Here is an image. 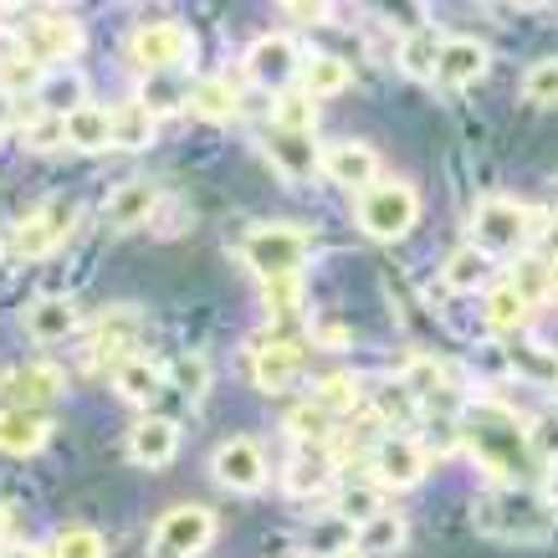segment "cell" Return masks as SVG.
<instances>
[{
  "instance_id": "1",
  "label": "cell",
  "mask_w": 558,
  "mask_h": 558,
  "mask_svg": "<svg viewBox=\"0 0 558 558\" xmlns=\"http://www.w3.org/2000/svg\"><path fill=\"white\" fill-rule=\"evenodd\" d=\"M461 440L482 466H487L502 487H533L548 466L533 457V440H527V421H518L502 400H466L457 415Z\"/></svg>"
},
{
  "instance_id": "2",
  "label": "cell",
  "mask_w": 558,
  "mask_h": 558,
  "mask_svg": "<svg viewBox=\"0 0 558 558\" xmlns=\"http://www.w3.org/2000/svg\"><path fill=\"white\" fill-rule=\"evenodd\" d=\"M472 523L497 543H543L558 527V502H548L538 487H492L476 497Z\"/></svg>"
},
{
  "instance_id": "3",
  "label": "cell",
  "mask_w": 558,
  "mask_h": 558,
  "mask_svg": "<svg viewBox=\"0 0 558 558\" xmlns=\"http://www.w3.org/2000/svg\"><path fill=\"white\" fill-rule=\"evenodd\" d=\"M533 231H538V216H533L523 201H508V195H487V201L466 216V241H472V252H482L487 262L518 256L527 241H533Z\"/></svg>"
},
{
  "instance_id": "4",
  "label": "cell",
  "mask_w": 558,
  "mask_h": 558,
  "mask_svg": "<svg viewBox=\"0 0 558 558\" xmlns=\"http://www.w3.org/2000/svg\"><path fill=\"white\" fill-rule=\"evenodd\" d=\"M241 256L262 282H282V277H303L313 241L298 226H252L246 241H241Z\"/></svg>"
},
{
  "instance_id": "5",
  "label": "cell",
  "mask_w": 558,
  "mask_h": 558,
  "mask_svg": "<svg viewBox=\"0 0 558 558\" xmlns=\"http://www.w3.org/2000/svg\"><path fill=\"white\" fill-rule=\"evenodd\" d=\"M77 226V201L68 195H51L32 210V216H21L11 231H5V256H16V262H36V256H51L68 231Z\"/></svg>"
},
{
  "instance_id": "6",
  "label": "cell",
  "mask_w": 558,
  "mask_h": 558,
  "mask_svg": "<svg viewBox=\"0 0 558 558\" xmlns=\"http://www.w3.org/2000/svg\"><path fill=\"white\" fill-rule=\"evenodd\" d=\"M129 62L144 77H170V72L195 62V32L185 21H144L129 41Z\"/></svg>"
},
{
  "instance_id": "7",
  "label": "cell",
  "mask_w": 558,
  "mask_h": 558,
  "mask_svg": "<svg viewBox=\"0 0 558 558\" xmlns=\"http://www.w3.org/2000/svg\"><path fill=\"white\" fill-rule=\"evenodd\" d=\"M359 226L369 231L374 241H400L421 220V195L410 180H379L374 190L359 195Z\"/></svg>"
},
{
  "instance_id": "8",
  "label": "cell",
  "mask_w": 558,
  "mask_h": 558,
  "mask_svg": "<svg viewBox=\"0 0 558 558\" xmlns=\"http://www.w3.org/2000/svg\"><path fill=\"white\" fill-rule=\"evenodd\" d=\"M216 543V512L201 502H180L154 523V554L159 558H201Z\"/></svg>"
},
{
  "instance_id": "9",
  "label": "cell",
  "mask_w": 558,
  "mask_h": 558,
  "mask_svg": "<svg viewBox=\"0 0 558 558\" xmlns=\"http://www.w3.org/2000/svg\"><path fill=\"white\" fill-rule=\"evenodd\" d=\"M21 47L32 57L36 68H62L83 51V26L62 11H36L26 26H21Z\"/></svg>"
},
{
  "instance_id": "10",
  "label": "cell",
  "mask_w": 558,
  "mask_h": 558,
  "mask_svg": "<svg viewBox=\"0 0 558 558\" xmlns=\"http://www.w3.org/2000/svg\"><path fill=\"white\" fill-rule=\"evenodd\" d=\"M303 62L307 57L298 51V41L288 32H271V36H256L252 51H246V77L256 87H267V93H282L288 83L303 77Z\"/></svg>"
},
{
  "instance_id": "11",
  "label": "cell",
  "mask_w": 558,
  "mask_h": 558,
  "mask_svg": "<svg viewBox=\"0 0 558 558\" xmlns=\"http://www.w3.org/2000/svg\"><path fill=\"white\" fill-rule=\"evenodd\" d=\"M138 328H144V313H138V307L102 313V318L93 323V333H87V364H93V369H119L123 359H134Z\"/></svg>"
},
{
  "instance_id": "12",
  "label": "cell",
  "mask_w": 558,
  "mask_h": 558,
  "mask_svg": "<svg viewBox=\"0 0 558 558\" xmlns=\"http://www.w3.org/2000/svg\"><path fill=\"white\" fill-rule=\"evenodd\" d=\"M57 400H62V369H51V364H21V369L0 374V410L47 415V405Z\"/></svg>"
},
{
  "instance_id": "13",
  "label": "cell",
  "mask_w": 558,
  "mask_h": 558,
  "mask_svg": "<svg viewBox=\"0 0 558 558\" xmlns=\"http://www.w3.org/2000/svg\"><path fill=\"white\" fill-rule=\"evenodd\" d=\"M210 476H216L226 492H262L267 487V457L252 436H231L216 446L210 457Z\"/></svg>"
},
{
  "instance_id": "14",
  "label": "cell",
  "mask_w": 558,
  "mask_h": 558,
  "mask_svg": "<svg viewBox=\"0 0 558 558\" xmlns=\"http://www.w3.org/2000/svg\"><path fill=\"white\" fill-rule=\"evenodd\" d=\"M262 154H267L277 174H288V180H313L323 174V149L313 134H298V129H262Z\"/></svg>"
},
{
  "instance_id": "15",
  "label": "cell",
  "mask_w": 558,
  "mask_h": 558,
  "mask_svg": "<svg viewBox=\"0 0 558 558\" xmlns=\"http://www.w3.org/2000/svg\"><path fill=\"white\" fill-rule=\"evenodd\" d=\"M323 180H328V185H339V190L364 195V190L379 185V154H374L369 144H359V138L328 144V149H323Z\"/></svg>"
},
{
  "instance_id": "16",
  "label": "cell",
  "mask_w": 558,
  "mask_h": 558,
  "mask_svg": "<svg viewBox=\"0 0 558 558\" xmlns=\"http://www.w3.org/2000/svg\"><path fill=\"white\" fill-rule=\"evenodd\" d=\"M123 451H129L134 466L159 472V466H170V461L180 457V425H174L170 415H138V421L129 425V436H123Z\"/></svg>"
},
{
  "instance_id": "17",
  "label": "cell",
  "mask_w": 558,
  "mask_h": 558,
  "mask_svg": "<svg viewBox=\"0 0 558 558\" xmlns=\"http://www.w3.org/2000/svg\"><path fill=\"white\" fill-rule=\"evenodd\" d=\"M430 466L421 440L410 436H385L374 446V476H379V487H415Z\"/></svg>"
},
{
  "instance_id": "18",
  "label": "cell",
  "mask_w": 558,
  "mask_h": 558,
  "mask_svg": "<svg viewBox=\"0 0 558 558\" xmlns=\"http://www.w3.org/2000/svg\"><path fill=\"white\" fill-rule=\"evenodd\" d=\"M159 205H165V195H159V185H154V180H123V185L108 195L102 216H108V226H113V231H138V226H154Z\"/></svg>"
},
{
  "instance_id": "19",
  "label": "cell",
  "mask_w": 558,
  "mask_h": 558,
  "mask_svg": "<svg viewBox=\"0 0 558 558\" xmlns=\"http://www.w3.org/2000/svg\"><path fill=\"white\" fill-rule=\"evenodd\" d=\"M487 47L472 41V36H451V41H440V62H436V87L446 93H461V87L482 83V72H487Z\"/></svg>"
},
{
  "instance_id": "20",
  "label": "cell",
  "mask_w": 558,
  "mask_h": 558,
  "mask_svg": "<svg viewBox=\"0 0 558 558\" xmlns=\"http://www.w3.org/2000/svg\"><path fill=\"white\" fill-rule=\"evenodd\" d=\"M298 374H303V349L288 339H262L252 354V379L256 389H267V395H282V389L298 385Z\"/></svg>"
},
{
  "instance_id": "21",
  "label": "cell",
  "mask_w": 558,
  "mask_h": 558,
  "mask_svg": "<svg viewBox=\"0 0 558 558\" xmlns=\"http://www.w3.org/2000/svg\"><path fill=\"white\" fill-rule=\"evenodd\" d=\"M21 328H26L36 343H62L83 328V313H77L72 298H36V303L21 313Z\"/></svg>"
},
{
  "instance_id": "22",
  "label": "cell",
  "mask_w": 558,
  "mask_h": 558,
  "mask_svg": "<svg viewBox=\"0 0 558 558\" xmlns=\"http://www.w3.org/2000/svg\"><path fill=\"white\" fill-rule=\"evenodd\" d=\"M502 354H508V364H512L518 379L543 385V389H558V349H548V343H538V339H523V333H512V339H502Z\"/></svg>"
},
{
  "instance_id": "23",
  "label": "cell",
  "mask_w": 558,
  "mask_h": 558,
  "mask_svg": "<svg viewBox=\"0 0 558 558\" xmlns=\"http://www.w3.org/2000/svg\"><path fill=\"white\" fill-rule=\"evenodd\" d=\"M333 476H339V466L328 457V446H298V457L288 461L282 487H288L292 497H318V492L333 487Z\"/></svg>"
},
{
  "instance_id": "24",
  "label": "cell",
  "mask_w": 558,
  "mask_h": 558,
  "mask_svg": "<svg viewBox=\"0 0 558 558\" xmlns=\"http://www.w3.org/2000/svg\"><path fill=\"white\" fill-rule=\"evenodd\" d=\"M51 440V421L32 415V410H0V451L5 457H36L47 451Z\"/></svg>"
},
{
  "instance_id": "25",
  "label": "cell",
  "mask_w": 558,
  "mask_h": 558,
  "mask_svg": "<svg viewBox=\"0 0 558 558\" xmlns=\"http://www.w3.org/2000/svg\"><path fill=\"white\" fill-rule=\"evenodd\" d=\"M185 102H190V113H195V119H205V123L241 119V93H236V83H231V77H201V83L185 93Z\"/></svg>"
},
{
  "instance_id": "26",
  "label": "cell",
  "mask_w": 558,
  "mask_h": 558,
  "mask_svg": "<svg viewBox=\"0 0 558 558\" xmlns=\"http://www.w3.org/2000/svg\"><path fill=\"white\" fill-rule=\"evenodd\" d=\"M165 385H170V374L159 369L154 359H144V354L123 359L119 369H113V389H119L129 405H149V400H159V395H165Z\"/></svg>"
},
{
  "instance_id": "27",
  "label": "cell",
  "mask_w": 558,
  "mask_h": 558,
  "mask_svg": "<svg viewBox=\"0 0 558 558\" xmlns=\"http://www.w3.org/2000/svg\"><path fill=\"white\" fill-rule=\"evenodd\" d=\"M303 93L307 98H339V93H349L354 87V68L343 62V57H333V51H313L303 62Z\"/></svg>"
},
{
  "instance_id": "28",
  "label": "cell",
  "mask_w": 558,
  "mask_h": 558,
  "mask_svg": "<svg viewBox=\"0 0 558 558\" xmlns=\"http://www.w3.org/2000/svg\"><path fill=\"white\" fill-rule=\"evenodd\" d=\"M68 149H77V154L113 149V108H98V102L77 108L68 119Z\"/></svg>"
},
{
  "instance_id": "29",
  "label": "cell",
  "mask_w": 558,
  "mask_h": 558,
  "mask_svg": "<svg viewBox=\"0 0 558 558\" xmlns=\"http://www.w3.org/2000/svg\"><path fill=\"white\" fill-rule=\"evenodd\" d=\"M395 62L405 72L410 83H436V62H440V36L430 26H415L410 36H400V51Z\"/></svg>"
},
{
  "instance_id": "30",
  "label": "cell",
  "mask_w": 558,
  "mask_h": 558,
  "mask_svg": "<svg viewBox=\"0 0 558 558\" xmlns=\"http://www.w3.org/2000/svg\"><path fill=\"white\" fill-rule=\"evenodd\" d=\"M154 129H159V119H154L149 108H144V98H129L113 108V149H149L154 144Z\"/></svg>"
},
{
  "instance_id": "31",
  "label": "cell",
  "mask_w": 558,
  "mask_h": 558,
  "mask_svg": "<svg viewBox=\"0 0 558 558\" xmlns=\"http://www.w3.org/2000/svg\"><path fill=\"white\" fill-rule=\"evenodd\" d=\"M354 543H359V554H395V548H405V518L379 508L374 518H364L354 527Z\"/></svg>"
},
{
  "instance_id": "32",
  "label": "cell",
  "mask_w": 558,
  "mask_h": 558,
  "mask_svg": "<svg viewBox=\"0 0 558 558\" xmlns=\"http://www.w3.org/2000/svg\"><path fill=\"white\" fill-rule=\"evenodd\" d=\"M482 307H487V328H492V333H502V339H512V333H523L527 303H523V292H518V288H508V282H497V288H487Z\"/></svg>"
},
{
  "instance_id": "33",
  "label": "cell",
  "mask_w": 558,
  "mask_h": 558,
  "mask_svg": "<svg viewBox=\"0 0 558 558\" xmlns=\"http://www.w3.org/2000/svg\"><path fill=\"white\" fill-rule=\"evenodd\" d=\"M508 288H518V292H523V303L533 307V303H543V298H554L558 277L548 271V262H543V256H518V262H512V271H508Z\"/></svg>"
},
{
  "instance_id": "34",
  "label": "cell",
  "mask_w": 558,
  "mask_h": 558,
  "mask_svg": "<svg viewBox=\"0 0 558 558\" xmlns=\"http://www.w3.org/2000/svg\"><path fill=\"white\" fill-rule=\"evenodd\" d=\"M446 288L451 292H482L487 288V277H492V262L482 252H472V246H461V252L446 256Z\"/></svg>"
},
{
  "instance_id": "35",
  "label": "cell",
  "mask_w": 558,
  "mask_h": 558,
  "mask_svg": "<svg viewBox=\"0 0 558 558\" xmlns=\"http://www.w3.org/2000/svg\"><path fill=\"white\" fill-rule=\"evenodd\" d=\"M41 108H47V113L72 119L77 108H87V83L77 77V72H57V77H47V83H41Z\"/></svg>"
},
{
  "instance_id": "36",
  "label": "cell",
  "mask_w": 558,
  "mask_h": 558,
  "mask_svg": "<svg viewBox=\"0 0 558 558\" xmlns=\"http://www.w3.org/2000/svg\"><path fill=\"white\" fill-rule=\"evenodd\" d=\"M21 144H26L32 154L62 149V144H68V119H62V113H47V108H41L36 119L21 123Z\"/></svg>"
},
{
  "instance_id": "37",
  "label": "cell",
  "mask_w": 558,
  "mask_h": 558,
  "mask_svg": "<svg viewBox=\"0 0 558 558\" xmlns=\"http://www.w3.org/2000/svg\"><path fill=\"white\" fill-rule=\"evenodd\" d=\"M288 430L298 446H328V436H333V415L323 405H298L288 415Z\"/></svg>"
},
{
  "instance_id": "38",
  "label": "cell",
  "mask_w": 558,
  "mask_h": 558,
  "mask_svg": "<svg viewBox=\"0 0 558 558\" xmlns=\"http://www.w3.org/2000/svg\"><path fill=\"white\" fill-rule=\"evenodd\" d=\"M313 405H323L328 415H349V410L359 405V379L354 374H323Z\"/></svg>"
},
{
  "instance_id": "39",
  "label": "cell",
  "mask_w": 558,
  "mask_h": 558,
  "mask_svg": "<svg viewBox=\"0 0 558 558\" xmlns=\"http://www.w3.org/2000/svg\"><path fill=\"white\" fill-rule=\"evenodd\" d=\"M523 98L533 108H554L558 102V57H543L533 68L523 72Z\"/></svg>"
},
{
  "instance_id": "40",
  "label": "cell",
  "mask_w": 558,
  "mask_h": 558,
  "mask_svg": "<svg viewBox=\"0 0 558 558\" xmlns=\"http://www.w3.org/2000/svg\"><path fill=\"white\" fill-rule=\"evenodd\" d=\"M51 558H108V543L93 527H62L51 538Z\"/></svg>"
},
{
  "instance_id": "41",
  "label": "cell",
  "mask_w": 558,
  "mask_h": 558,
  "mask_svg": "<svg viewBox=\"0 0 558 558\" xmlns=\"http://www.w3.org/2000/svg\"><path fill=\"white\" fill-rule=\"evenodd\" d=\"M170 385L185 395V400H205V389H210V364L201 354H180L170 364Z\"/></svg>"
},
{
  "instance_id": "42",
  "label": "cell",
  "mask_w": 558,
  "mask_h": 558,
  "mask_svg": "<svg viewBox=\"0 0 558 558\" xmlns=\"http://www.w3.org/2000/svg\"><path fill=\"white\" fill-rule=\"evenodd\" d=\"M313 119H318V113H313V98H307V93H282V98H277V113H271L277 129H298V134H313Z\"/></svg>"
},
{
  "instance_id": "43",
  "label": "cell",
  "mask_w": 558,
  "mask_h": 558,
  "mask_svg": "<svg viewBox=\"0 0 558 558\" xmlns=\"http://www.w3.org/2000/svg\"><path fill=\"white\" fill-rule=\"evenodd\" d=\"M527 440H533V457H538L543 466H558V410L527 421Z\"/></svg>"
},
{
  "instance_id": "44",
  "label": "cell",
  "mask_w": 558,
  "mask_h": 558,
  "mask_svg": "<svg viewBox=\"0 0 558 558\" xmlns=\"http://www.w3.org/2000/svg\"><path fill=\"white\" fill-rule=\"evenodd\" d=\"M262 298H267L271 313H298L303 303V277H282V282H262Z\"/></svg>"
},
{
  "instance_id": "45",
  "label": "cell",
  "mask_w": 558,
  "mask_h": 558,
  "mask_svg": "<svg viewBox=\"0 0 558 558\" xmlns=\"http://www.w3.org/2000/svg\"><path fill=\"white\" fill-rule=\"evenodd\" d=\"M277 11L288 21H298V26H323V21H333V5H328V0H282Z\"/></svg>"
},
{
  "instance_id": "46",
  "label": "cell",
  "mask_w": 558,
  "mask_h": 558,
  "mask_svg": "<svg viewBox=\"0 0 558 558\" xmlns=\"http://www.w3.org/2000/svg\"><path fill=\"white\" fill-rule=\"evenodd\" d=\"M174 93H180V87H174L170 77H149V87H144L138 98H144V108H149L154 119H165L170 108H180V102H185V98H174Z\"/></svg>"
},
{
  "instance_id": "47",
  "label": "cell",
  "mask_w": 558,
  "mask_h": 558,
  "mask_svg": "<svg viewBox=\"0 0 558 558\" xmlns=\"http://www.w3.org/2000/svg\"><path fill=\"white\" fill-rule=\"evenodd\" d=\"M159 216H170V220H159V226H154V231H159V236H180V231H190V226H195V210H190V205H159Z\"/></svg>"
},
{
  "instance_id": "48",
  "label": "cell",
  "mask_w": 558,
  "mask_h": 558,
  "mask_svg": "<svg viewBox=\"0 0 558 558\" xmlns=\"http://www.w3.org/2000/svg\"><path fill=\"white\" fill-rule=\"evenodd\" d=\"M313 333H318L323 349H349V343H354V328H349V323H339V318H323Z\"/></svg>"
},
{
  "instance_id": "49",
  "label": "cell",
  "mask_w": 558,
  "mask_h": 558,
  "mask_svg": "<svg viewBox=\"0 0 558 558\" xmlns=\"http://www.w3.org/2000/svg\"><path fill=\"white\" fill-rule=\"evenodd\" d=\"M11 119H16V102H11V93L0 87V129H11Z\"/></svg>"
},
{
  "instance_id": "50",
  "label": "cell",
  "mask_w": 558,
  "mask_h": 558,
  "mask_svg": "<svg viewBox=\"0 0 558 558\" xmlns=\"http://www.w3.org/2000/svg\"><path fill=\"white\" fill-rule=\"evenodd\" d=\"M0 558H51V554H36V548H0Z\"/></svg>"
},
{
  "instance_id": "51",
  "label": "cell",
  "mask_w": 558,
  "mask_h": 558,
  "mask_svg": "<svg viewBox=\"0 0 558 558\" xmlns=\"http://www.w3.org/2000/svg\"><path fill=\"white\" fill-rule=\"evenodd\" d=\"M5 527H11V512H5V502H0V543H5Z\"/></svg>"
},
{
  "instance_id": "52",
  "label": "cell",
  "mask_w": 558,
  "mask_h": 558,
  "mask_svg": "<svg viewBox=\"0 0 558 558\" xmlns=\"http://www.w3.org/2000/svg\"><path fill=\"white\" fill-rule=\"evenodd\" d=\"M554 205H558V180H554Z\"/></svg>"
},
{
  "instance_id": "53",
  "label": "cell",
  "mask_w": 558,
  "mask_h": 558,
  "mask_svg": "<svg viewBox=\"0 0 558 558\" xmlns=\"http://www.w3.org/2000/svg\"><path fill=\"white\" fill-rule=\"evenodd\" d=\"M333 558H354V554H333Z\"/></svg>"
}]
</instances>
